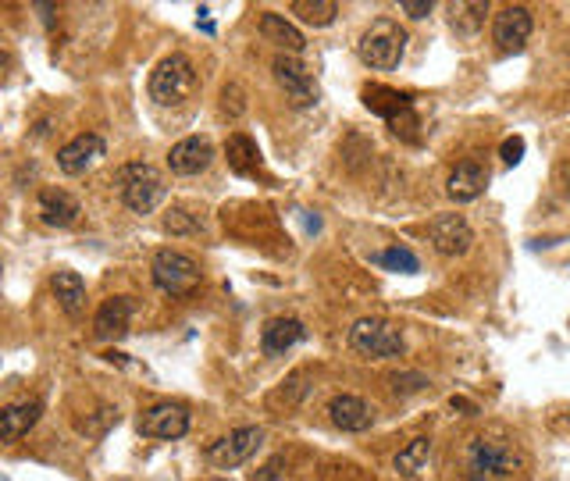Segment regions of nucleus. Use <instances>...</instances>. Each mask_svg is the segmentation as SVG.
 Masks as SVG:
<instances>
[{
  "label": "nucleus",
  "mask_w": 570,
  "mask_h": 481,
  "mask_svg": "<svg viewBox=\"0 0 570 481\" xmlns=\"http://www.w3.org/2000/svg\"><path fill=\"white\" fill-rule=\"evenodd\" d=\"M118 196H122V204L136 214H150L164 204V196H168V182L164 175L157 172L154 164L147 161H132V164H122L118 175Z\"/></svg>",
  "instance_id": "nucleus-1"
},
{
  "label": "nucleus",
  "mask_w": 570,
  "mask_h": 481,
  "mask_svg": "<svg viewBox=\"0 0 570 481\" xmlns=\"http://www.w3.org/2000/svg\"><path fill=\"white\" fill-rule=\"evenodd\" d=\"M513 471H521V457L513 453V446L499 435H474L467 446V474L471 481H496L510 478Z\"/></svg>",
  "instance_id": "nucleus-2"
},
{
  "label": "nucleus",
  "mask_w": 570,
  "mask_h": 481,
  "mask_svg": "<svg viewBox=\"0 0 570 481\" xmlns=\"http://www.w3.org/2000/svg\"><path fill=\"white\" fill-rule=\"evenodd\" d=\"M196 86H200V75H196L193 61L182 58V54H171V58H164L161 65L150 72L147 93H150V100H154V104L175 107V104H182L186 97H193Z\"/></svg>",
  "instance_id": "nucleus-3"
},
{
  "label": "nucleus",
  "mask_w": 570,
  "mask_h": 481,
  "mask_svg": "<svg viewBox=\"0 0 570 481\" xmlns=\"http://www.w3.org/2000/svg\"><path fill=\"white\" fill-rule=\"evenodd\" d=\"M360 61L367 68H382V72H392V68L403 61V50H407V33L399 29L392 18H375L367 25L364 36L357 40Z\"/></svg>",
  "instance_id": "nucleus-4"
},
{
  "label": "nucleus",
  "mask_w": 570,
  "mask_h": 481,
  "mask_svg": "<svg viewBox=\"0 0 570 481\" xmlns=\"http://www.w3.org/2000/svg\"><path fill=\"white\" fill-rule=\"evenodd\" d=\"M350 350L367 360H385L399 357L407 350V343H403V332L389 318H360L350 328Z\"/></svg>",
  "instance_id": "nucleus-5"
},
{
  "label": "nucleus",
  "mask_w": 570,
  "mask_h": 481,
  "mask_svg": "<svg viewBox=\"0 0 570 481\" xmlns=\"http://www.w3.org/2000/svg\"><path fill=\"white\" fill-rule=\"evenodd\" d=\"M150 275H154V286L168 296H189L200 282H204L200 264L179 250H157Z\"/></svg>",
  "instance_id": "nucleus-6"
},
{
  "label": "nucleus",
  "mask_w": 570,
  "mask_h": 481,
  "mask_svg": "<svg viewBox=\"0 0 570 481\" xmlns=\"http://www.w3.org/2000/svg\"><path fill=\"white\" fill-rule=\"evenodd\" d=\"M264 428L257 424H246V428H232L228 435H221L218 442L207 446V464L221 467V471H232V467H243L250 457H257V449L264 446Z\"/></svg>",
  "instance_id": "nucleus-7"
},
{
  "label": "nucleus",
  "mask_w": 570,
  "mask_h": 481,
  "mask_svg": "<svg viewBox=\"0 0 570 481\" xmlns=\"http://www.w3.org/2000/svg\"><path fill=\"white\" fill-rule=\"evenodd\" d=\"M364 104L382 115L385 122L392 125V132H403V136L414 139L417 136V111H414V100L407 93L389 90V86H364Z\"/></svg>",
  "instance_id": "nucleus-8"
},
{
  "label": "nucleus",
  "mask_w": 570,
  "mask_h": 481,
  "mask_svg": "<svg viewBox=\"0 0 570 481\" xmlns=\"http://www.w3.org/2000/svg\"><path fill=\"white\" fill-rule=\"evenodd\" d=\"M271 72H275L278 86L285 90V97H289L293 107L318 104V82H314V75L307 72V65H303L300 58H293V54H278V58L271 61Z\"/></svg>",
  "instance_id": "nucleus-9"
},
{
  "label": "nucleus",
  "mask_w": 570,
  "mask_h": 481,
  "mask_svg": "<svg viewBox=\"0 0 570 481\" xmlns=\"http://www.w3.org/2000/svg\"><path fill=\"white\" fill-rule=\"evenodd\" d=\"M531 29H535V18H531L528 8L521 4H506L503 11L492 22V40L503 54H521L531 40Z\"/></svg>",
  "instance_id": "nucleus-10"
},
{
  "label": "nucleus",
  "mask_w": 570,
  "mask_h": 481,
  "mask_svg": "<svg viewBox=\"0 0 570 481\" xmlns=\"http://www.w3.org/2000/svg\"><path fill=\"white\" fill-rule=\"evenodd\" d=\"M428 239H432V246L442 253V257H464L474 243V232H471V225H467L464 214L446 211V214H435L432 218Z\"/></svg>",
  "instance_id": "nucleus-11"
},
{
  "label": "nucleus",
  "mask_w": 570,
  "mask_h": 481,
  "mask_svg": "<svg viewBox=\"0 0 570 481\" xmlns=\"http://www.w3.org/2000/svg\"><path fill=\"white\" fill-rule=\"evenodd\" d=\"M139 432L147 439H182L189 432V410L182 403H157L147 414L139 417Z\"/></svg>",
  "instance_id": "nucleus-12"
},
{
  "label": "nucleus",
  "mask_w": 570,
  "mask_h": 481,
  "mask_svg": "<svg viewBox=\"0 0 570 481\" xmlns=\"http://www.w3.org/2000/svg\"><path fill=\"white\" fill-rule=\"evenodd\" d=\"M79 211L82 204L61 186H47L36 196V218H40L43 225H50V229H68V225H75Z\"/></svg>",
  "instance_id": "nucleus-13"
},
{
  "label": "nucleus",
  "mask_w": 570,
  "mask_h": 481,
  "mask_svg": "<svg viewBox=\"0 0 570 481\" xmlns=\"http://www.w3.org/2000/svg\"><path fill=\"white\" fill-rule=\"evenodd\" d=\"M214 161V143L207 136H186L168 150V168L175 175H200Z\"/></svg>",
  "instance_id": "nucleus-14"
},
{
  "label": "nucleus",
  "mask_w": 570,
  "mask_h": 481,
  "mask_svg": "<svg viewBox=\"0 0 570 481\" xmlns=\"http://www.w3.org/2000/svg\"><path fill=\"white\" fill-rule=\"evenodd\" d=\"M104 154H107L104 139H100L97 132H82V136H75L72 143H65V147L57 150V168H61L65 175H82L86 168H93Z\"/></svg>",
  "instance_id": "nucleus-15"
},
{
  "label": "nucleus",
  "mask_w": 570,
  "mask_h": 481,
  "mask_svg": "<svg viewBox=\"0 0 570 481\" xmlns=\"http://www.w3.org/2000/svg\"><path fill=\"white\" fill-rule=\"evenodd\" d=\"M132 314H136V303H132L129 296H111V300L97 310V318H93V335L104 339V343H118V339L129 335Z\"/></svg>",
  "instance_id": "nucleus-16"
},
{
  "label": "nucleus",
  "mask_w": 570,
  "mask_h": 481,
  "mask_svg": "<svg viewBox=\"0 0 570 481\" xmlns=\"http://www.w3.org/2000/svg\"><path fill=\"white\" fill-rule=\"evenodd\" d=\"M328 417H332V424L342 428V432H367V428L375 424L371 403L360 400V396H350V392H342V396H335V400L328 403Z\"/></svg>",
  "instance_id": "nucleus-17"
},
{
  "label": "nucleus",
  "mask_w": 570,
  "mask_h": 481,
  "mask_svg": "<svg viewBox=\"0 0 570 481\" xmlns=\"http://www.w3.org/2000/svg\"><path fill=\"white\" fill-rule=\"evenodd\" d=\"M485 186H489V172L478 161H460L453 168V175H449L446 193L456 204H471V200H478L485 193Z\"/></svg>",
  "instance_id": "nucleus-18"
},
{
  "label": "nucleus",
  "mask_w": 570,
  "mask_h": 481,
  "mask_svg": "<svg viewBox=\"0 0 570 481\" xmlns=\"http://www.w3.org/2000/svg\"><path fill=\"white\" fill-rule=\"evenodd\" d=\"M303 335L307 332H303L300 318H271L261 332V350L268 353V357H282V353H289L296 343H303Z\"/></svg>",
  "instance_id": "nucleus-19"
},
{
  "label": "nucleus",
  "mask_w": 570,
  "mask_h": 481,
  "mask_svg": "<svg viewBox=\"0 0 570 481\" xmlns=\"http://www.w3.org/2000/svg\"><path fill=\"white\" fill-rule=\"evenodd\" d=\"M40 414H43L40 400H22V403L4 407V414H0V435H4V442L22 439V435L40 421Z\"/></svg>",
  "instance_id": "nucleus-20"
},
{
  "label": "nucleus",
  "mask_w": 570,
  "mask_h": 481,
  "mask_svg": "<svg viewBox=\"0 0 570 481\" xmlns=\"http://www.w3.org/2000/svg\"><path fill=\"white\" fill-rule=\"evenodd\" d=\"M50 289H54L57 303H61L65 314L79 318L82 310H86V282H82L75 271H57V275L50 278Z\"/></svg>",
  "instance_id": "nucleus-21"
},
{
  "label": "nucleus",
  "mask_w": 570,
  "mask_h": 481,
  "mask_svg": "<svg viewBox=\"0 0 570 481\" xmlns=\"http://www.w3.org/2000/svg\"><path fill=\"white\" fill-rule=\"evenodd\" d=\"M261 36L275 43V47L289 50V54H300V50L307 47V40H303L300 29H296L293 22H285L282 15H275V11H268V15L261 18Z\"/></svg>",
  "instance_id": "nucleus-22"
},
{
  "label": "nucleus",
  "mask_w": 570,
  "mask_h": 481,
  "mask_svg": "<svg viewBox=\"0 0 570 481\" xmlns=\"http://www.w3.org/2000/svg\"><path fill=\"white\" fill-rule=\"evenodd\" d=\"M225 154H228V164H232L239 175H257V168H261V150H257V143H253L250 136H243V132L228 136Z\"/></svg>",
  "instance_id": "nucleus-23"
},
{
  "label": "nucleus",
  "mask_w": 570,
  "mask_h": 481,
  "mask_svg": "<svg viewBox=\"0 0 570 481\" xmlns=\"http://www.w3.org/2000/svg\"><path fill=\"white\" fill-rule=\"evenodd\" d=\"M428 453H432V439H428V435H417V439H410V446L399 449L392 467H396V474H403V478H414V474H421V467H428Z\"/></svg>",
  "instance_id": "nucleus-24"
},
{
  "label": "nucleus",
  "mask_w": 570,
  "mask_h": 481,
  "mask_svg": "<svg viewBox=\"0 0 570 481\" xmlns=\"http://www.w3.org/2000/svg\"><path fill=\"white\" fill-rule=\"evenodd\" d=\"M289 11H293L300 22L321 29V25L335 22V15H339V4H335V0H293V4H289Z\"/></svg>",
  "instance_id": "nucleus-25"
},
{
  "label": "nucleus",
  "mask_w": 570,
  "mask_h": 481,
  "mask_svg": "<svg viewBox=\"0 0 570 481\" xmlns=\"http://www.w3.org/2000/svg\"><path fill=\"white\" fill-rule=\"evenodd\" d=\"M485 11H489V4H449V22H453L456 33L474 36L485 22Z\"/></svg>",
  "instance_id": "nucleus-26"
},
{
  "label": "nucleus",
  "mask_w": 570,
  "mask_h": 481,
  "mask_svg": "<svg viewBox=\"0 0 570 481\" xmlns=\"http://www.w3.org/2000/svg\"><path fill=\"white\" fill-rule=\"evenodd\" d=\"M375 264H382V268H389V271H403V275H414V271L421 268L414 250H407V246H389V250L375 253Z\"/></svg>",
  "instance_id": "nucleus-27"
},
{
  "label": "nucleus",
  "mask_w": 570,
  "mask_h": 481,
  "mask_svg": "<svg viewBox=\"0 0 570 481\" xmlns=\"http://www.w3.org/2000/svg\"><path fill=\"white\" fill-rule=\"evenodd\" d=\"M392 392H399V396H414V392H424L428 389V375H421V371H403V375H392Z\"/></svg>",
  "instance_id": "nucleus-28"
},
{
  "label": "nucleus",
  "mask_w": 570,
  "mask_h": 481,
  "mask_svg": "<svg viewBox=\"0 0 570 481\" xmlns=\"http://www.w3.org/2000/svg\"><path fill=\"white\" fill-rule=\"evenodd\" d=\"M168 232L171 236H193V232H204V225H200V221H189L186 218V211H171L168 214Z\"/></svg>",
  "instance_id": "nucleus-29"
},
{
  "label": "nucleus",
  "mask_w": 570,
  "mask_h": 481,
  "mask_svg": "<svg viewBox=\"0 0 570 481\" xmlns=\"http://www.w3.org/2000/svg\"><path fill=\"white\" fill-rule=\"evenodd\" d=\"M553 186L563 200H570V157H563V161L553 168Z\"/></svg>",
  "instance_id": "nucleus-30"
},
{
  "label": "nucleus",
  "mask_w": 570,
  "mask_h": 481,
  "mask_svg": "<svg viewBox=\"0 0 570 481\" xmlns=\"http://www.w3.org/2000/svg\"><path fill=\"white\" fill-rule=\"evenodd\" d=\"M499 154H503L506 164H521V157H524V136H510L503 143V150H499Z\"/></svg>",
  "instance_id": "nucleus-31"
},
{
  "label": "nucleus",
  "mask_w": 570,
  "mask_h": 481,
  "mask_svg": "<svg viewBox=\"0 0 570 481\" xmlns=\"http://www.w3.org/2000/svg\"><path fill=\"white\" fill-rule=\"evenodd\" d=\"M432 0H399V11H407L410 18H428L432 15Z\"/></svg>",
  "instance_id": "nucleus-32"
},
{
  "label": "nucleus",
  "mask_w": 570,
  "mask_h": 481,
  "mask_svg": "<svg viewBox=\"0 0 570 481\" xmlns=\"http://www.w3.org/2000/svg\"><path fill=\"white\" fill-rule=\"evenodd\" d=\"M282 464H285L282 457H271L268 464H264V471L253 474V481H275V478H282V471H285Z\"/></svg>",
  "instance_id": "nucleus-33"
},
{
  "label": "nucleus",
  "mask_w": 570,
  "mask_h": 481,
  "mask_svg": "<svg viewBox=\"0 0 570 481\" xmlns=\"http://www.w3.org/2000/svg\"><path fill=\"white\" fill-rule=\"evenodd\" d=\"M453 410H460V414H478V407H474L471 400H456V396H453Z\"/></svg>",
  "instance_id": "nucleus-34"
},
{
  "label": "nucleus",
  "mask_w": 570,
  "mask_h": 481,
  "mask_svg": "<svg viewBox=\"0 0 570 481\" xmlns=\"http://www.w3.org/2000/svg\"><path fill=\"white\" fill-rule=\"evenodd\" d=\"M211 481H228V478H211Z\"/></svg>",
  "instance_id": "nucleus-35"
},
{
  "label": "nucleus",
  "mask_w": 570,
  "mask_h": 481,
  "mask_svg": "<svg viewBox=\"0 0 570 481\" xmlns=\"http://www.w3.org/2000/svg\"><path fill=\"white\" fill-rule=\"evenodd\" d=\"M567 421H570V414H567Z\"/></svg>",
  "instance_id": "nucleus-36"
}]
</instances>
